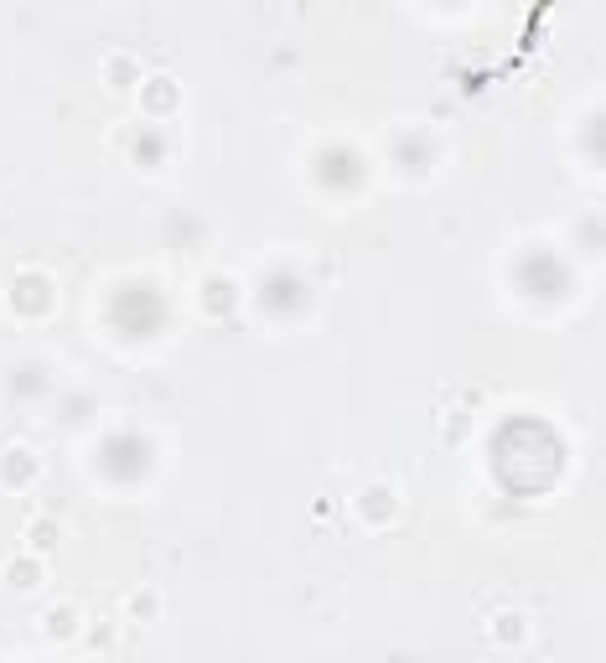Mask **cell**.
<instances>
[{"label": "cell", "instance_id": "obj_1", "mask_svg": "<svg viewBox=\"0 0 606 663\" xmlns=\"http://www.w3.org/2000/svg\"><path fill=\"white\" fill-rule=\"evenodd\" d=\"M109 78H125V83H130V78H135V62L114 52V57H109Z\"/></svg>", "mask_w": 606, "mask_h": 663}, {"label": "cell", "instance_id": "obj_2", "mask_svg": "<svg viewBox=\"0 0 606 663\" xmlns=\"http://www.w3.org/2000/svg\"><path fill=\"white\" fill-rule=\"evenodd\" d=\"M52 632H73V612H68V606H57V612H52Z\"/></svg>", "mask_w": 606, "mask_h": 663}, {"label": "cell", "instance_id": "obj_3", "mask_svg": "<svg viewBox=\"0 0 606 663\" xmlns=\"http://www.w3.org/2000/svg\"><path fill=\"white\" fill-rule=\"evenodd\" d=\"M32 545H36V549L52 545V524H36V528H32Z\"/></svg>", "mask_w": 606, "mask_h": 663}]
</instances>
